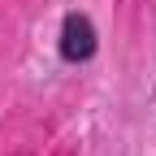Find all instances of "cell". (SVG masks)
<instances>
[{"label": "cell", "mask_w": 156, "mask_h": 156, "mask_svg": "<svg viewBox=\"0 0 156 156\" xmlns=\"http://www.w3.org/2000/svg\"><path fill=\"white\" fill-rule=\"evenodd\" d=\"M61 61H69V65H83V61H91L95 56V48H100V39H95V22L87 13H65L61 17Z\"/></svg>", "instance_id": "cell-1"}]
</instances>
